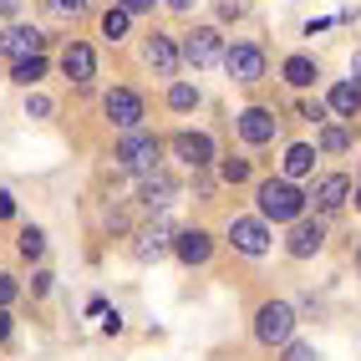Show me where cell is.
I'll list each match as a JSON object with an SVG mask.
<instances>
[{
  "instance_id": "cell-1",
  "label": "cell",
  "mask_w": 361,
  "mask_h": 361,
  "mask_svg": "<svg viewBox=\"0 0 361 361\" xmlns=\"http://www.w3.org/2000/svg\"><path fill=\"white\" fill-rule=\"evenodd\" d=\"M300 209H305V194H300L290 178H264V183H259V214H264V219L295 224Z\"/></svg>"
},
{
  "instance_id": "cell-2",
  "label": "cell",
  "mask_w": 361,
  "mask_h": 361,
  "mask_svg": "<svg viewBox=\"0 0 361 361\" xmlns=\"http://www.w3.org/2000/svg\"><path fill=\"white\" fill-rule=\"evenodd\" d=\"M290 331H295V310L285 305V300H264V305H259L255 336H259L264 346H285V341H290Z\"/></svg>"
},
{
  "instance_id": "cell-3",
  "label": "cell",
  "mask_w": 361,
  "mask_h": 361,
  "mask_svg": "<svg viewBox=\"0 0 361 361\" xmlns=\"http://www.w3.org/2000/svg\"><path fill=\"white\" fill-rule=\"evenodd\" d=\"M117 163L128 173H158V137L153 133H128L117 142Z\"/></svg>"
},
{
  "instance_id": "cell-4",
  "label": "cell",
  "mask_w": 361,
  "mask_h": 361,
  "mask_svg": "<svg viewBox=\"0 0 361 361\" xmlns=\"http://www.w3.org/2000/svg\"><path fill=\"white\" fill-rule=\"evenodd\" d=\"M102 107H107V117H112V128L137 133V123H142V97H137V92H128V87H112Z\"/></svg>"
},
{
  "instance_id": "cell-5",
  "label": "cell",
  "mask_w": 361,
  "mask_h": 361,
  "mask_svg": "<svg viewBox=\"0 0 361 361\" xmlns=\"http://www.w3.org/2000/svg\"><path fill=\"white\" fill-rule=\"evenodd\" d=\"M41 46H46V36H41L36 26H11V31H0V56H11V61L41 56Z\"/></svg>"
},
{
  "instance_id": "cell-6",
  "label": "cell",
  "mask_w": 361,
  "mask_h": 361,
  "mask_svg": "<svg viewBox=\"0 0 361 361\" xmlns=\"http://www.w3.org/2000/svg\"><path fill=\"white\" fill-rule=\"evenodd\" d=\"M219 56H224V46H219V31H214V26H199L194 36L183 41V61L188 66H214Z\"/></svg>"
},
{
  "instance_id": "cell-7",
  "label": "cell",
  "mask_w": 361,
  "mask_h": 361,
  "mask_svg": "<svg viewBox=\"0 0 361 361\" xmlns=\"http://www.w3.org/2000/svg\"><path fill=\"white\" fill-rule=\"evenodd\" d=\"M224 66H229L234 82H259L264 77V51H259V46H229Z\"/></svg>"
},
{
  "instance_id": "cell-8",
  "label": "cell",
  "mask_w": 361,
  "mask_h": 361,
  "mask_svg": "<svg viewBox=\"0 0 361 361\" xmlns=\"http://www.w3.org/2000/svg\"><path fill=\"white\" fill-rule=\"evenodd\" d=\"M229 245L245 250V255H264L270 250V229H264L259 219H234L229 224Z\"/></svg>"
},
{
  "instance_id": "cell-9",
  "label": "cell",
  "mask_w": 361,
  "mask_h": 361,
  "mask_svg": "<svg viewBox=\"0 0 361 361\" xmlns=\"http://www.w3.org/2000/svg\"><path fill=\"white\" fill-rule=\"evenodd\" d=\"M326 245V224L321 219H295V229H290V255L295 259H310Z\"/></svg>"
},
{
  "instance_id": "cell-10",
  "label": "cell",
  "mask_w": 361,
  "mask_h": 361,
  "mask_svg": "<svg viewBox=\"0 0 361 361\" xmlns=\"http://www.w3.org/2000/svg\"><path fill=\"white\" fill-rule=\"evenodd\" d=\"M239 137L255 142V148H259V142H270V137H275V112H264V107H245V112H239Z\"/></svg>"
},
{
  "instance_id": "cell-11",
  "label": "cell",
  "mask_w": 361,
  "mask_h": 361,
  "mask_svg": "<svg viewBox=\"0 0 361 361\" xmlns=\"http://www.w3.org/2000/svg\"><path fill=\"white\" fill-rule=\"evenodd\" d=\"M173 153H178L188 168H209V163H214V142H209L204 133H178V137H173Z\"/></svg>"
},
{
  "instance_id": "cell-12",
  "label": "cell",
  "mask_w": 361,
  "mask_h": 361,
  "mask_svg": "<svg viewBox=\"0 0 361 361\" xmlns=\"http://www.w3.org/2000/svg\"><path fill=\"white\" fill-rule=\"evenodd\" d=\"M173 255H178L183 264H204V259L214 255V239H209L204 229H183V234H173Z\"/></svg>"
},
{
  "instance_id": "cell-13",
  "label": "cell",
  "mask_w": 361,
  "mask_h": 361,
  "mask_svg": "<svg viewBox=\"0 0 361 361\" xmlns=\"http://www.w3.org/2000/svg\"><path fill=\"white\" fill-rule=\"evenodd\" d=\"M346 194H351L346 173H326V178L316 183V194H310V204H316L321 214H331V209H341V204H346Z\"/></svg>"
},
{
  "instance_id": "cell-14",
  "label": "cell",
  "mask_w": 361,
  "mask_h": 361,
  "mask_svg": "<svg viewBox=\"0 0 361 361\" xmlns=\"http://www.w3.org/2000/svg\"><path fill=\"white\" fill-rule=\"evenodd\" d=\"M61 71H66L71 82H92V71H97V56H92V46L71 41L66 51H61Z\"/></svg>"
},
{
  "instance_id": "cell-15",
  "label": "cell",
  "mask_w": 361,
  "mask_h": 361,
  "mask_svg": "<svg viewBox=\"0 0 361 361\" xmlns=\"http://www.w3.org/2000/svg\"><path fill=\"white\" fill-rule=\"evenodd\" d=\"M168 250H173V234H168V224H148V229L137 234V245H133V255H137L142 264L158 259V255H168Z\"/></svg>"
},
{
  "instance_id": "cell-16",
  "label": "cell",
  "mask_w": 361,
  "mask_h": 361,
  "mask_svg": "<svg viewBox=\"0 0 361 361\" xmlns=\"http://www.w3.org/2000/svg\"><path fill=\"white\" fill-rule=\"evenodd\" d=\"M178 56H183V51H178L168 36H153V41H148V66L158 71V77H173V71H178Z\"/></svg>"
},
{
  "instance_id": "cell-17",
  "label": "cell",
  "mask_w": 361,
  "mask_h": 361,
  "mask_svg": "<svg viewBox=\"0 0 361 361\" xmlns=\"http://www.w3.org/2000/svg\"><path fill=\"white\" fill-rule=\"evenodd\" d=\"M173 194H178V183L168 178V173H142V204H148V209L173 204Z\"/></svg>"
},
{
  "instance_id": "cell-18",
  "label": "cell",
  "mask_w": 361,
  "mask_h": 361,
  "mask_svg": "<svg viewBox=\"0 0 361 361\" xmlns=\"http://www.w3.org/2000/svg\"><path fill=\"white\" fill-rule=\"evenodd\" d=\"M310 168H316V148H305V142H295V148L285 153V178H305Z\"/></svg>"
},
{
  "instance_id": "cell-19",
  "label": "cell",
  "mask_w": 361,
  "mask_h": 361,
  "mask_svg": "<svg viewBox=\"0 0 361 361\" xmlns=\"http://www.w3.org/2000/svg\"><path fill=\"white\" fill-rule=\"evenodd\" d=\"M361 107V87L356 82H336L331 87V112H356Z\"/></svg>"
},
{
  "instance_id": "cell-20",
  "label": "cell",
  "mask_w": 361,
  "mask_h": 361,
  "mask_svg": "<svg viewBox=\"0 0 361 361\" xmlns=\"http://www.w3.org/2000/svg\"><path fill=\"white\" fill-rule=\"evenodd\" d=\"M285 82H290V87H310V82H316V61H310V56H290V61H285Z\"/></svg>"
},
{
  "instance_id": "cell-21",
  "label": "cell",
  "mask_w": 361,
  "mask_h": 361,
  "mask_svg": "<svg viewBox=\"0 0 361 361\" xmlns=\"http://www.w3.org/2000/svg\"><path fill=\"white\" fill-rule=\"evenodd\" d=\"M11 77H16L20 87L41 82V77H46V56H26V61H16V71H11Z\"/></svg>"
},
{
  "instance_id": "cell-22",
  "label": "cell",
  "mask_w": 361,
  "mask_h": 361,
  "mask_svg": "<svg viewBox=\"0 0 361 361\" xmlns=\"http://www.w3.org/2000/svg\"><path fill=\"white\" fill-rule=\"evenodd\" d=\"M168 107H178V112L199 107V87H188V82H173V87H168Z\"/></svg>"
},
{
  "instance_id": "cell-23",
  "label": "cell",
  "mask_w": 361,
  "mask_h": 361,
  "mask_svg": "<svg viewBox=\"0 0 361 361\" xmlns=\"http://www.w3.org/2000/svg\"><path fill=\"white\" fill-rule=\"evenodd\" d=\"M102 36H112V41H117V36H128V11H123V6L102 16Z\"/></svg>"
},
{
  "instance_id": "cell-24",
  "label": "cell",
  "mask_w": 361,
  "mask_h": 361,
  "mask_svg": "<svg viewBox=\"0 0 361 361\" xmlns=\"http://www.w3.org/2000/svg\"><path fill=\"white\" fill-rule=\"evenodd\" d=\"M41 250H46V234H41L36 224H31V229H20V255H26V259H36Z\"/></svg>"
},
{
  "instance_id": "cell-25",
  "label": "cell",
  "mask_w": 361,
  "mask_h": 361,
  "mask_svg": "<svg viewBox=\"0 0 361 361\" xmlns=\"http://www.w3.org/2000/svg\"><path fill=\"white\" fill-rule=\"evenodd\" d=\"M321 148H326V153H346V148H351L346 128H326V133H321Z\"/></svg>"
},
{
  "instance_id": "cell-26",
  "label": "cell",
  "mask_w": 361,
  "mask_h": 361,
  "mask_svg": "<svg viewBox=\"0 0 361 361\" xmlns=\"http://www.w3.org/2000/svg\"><path fill=\"white\" fill-rule=\"evenodd\" d=\"M219 173H224L229 183H245V178H250V163H245V158H229V163L219 168Z\"/></svg>"
},
{
  "instance_id": "cell-27",
  "label": "cell",
  "mask_w": 361,
  "mask_h": 361,
  "mask_svg": "<svg viewBox=\"0 0 361 361\" xmlns=\"http://www.w3.org/2000/svg\"><path fill=\"white\" fill-rule=\"evenodd\" d=\"M46 6H51L56 16H82V6H87V0H46Z\"/></svg>"
},
{
  "instance_id": "cell-28",
  "label": "cell",
  "mask_w": 361,
  "mask_h": 361,
  "mask_svg": "<svg viewBox=\"0 0 361 361\" xmlns=\"http://www.w3.org/2000/svg\"><path fill=\"white\" fill-rule=\"evenodd\" d=\"M11 300H16V280H11V275H0V310H6Z\"/></svg>"
},
{
  "instance_id": "cell-29",
  "label": "cell",
  "mask_w": 361,
  "mask_h": 361,
  "mask_svg": "<svg viewBox=\"0 0 361 361\" xmlns=\"http://www.w3.org/2000/svg\"><path fill=\"white\" fill-rule=\"evenodd\" d=\"M219 16L229 20V16H245V0H219Z\"/></svg>"
},
{
  "instance_id": "cell-30",
  "label": "cell",
  "mask_w": 361,
  "mask_h": 361,
  "mask_svg": "<svg viewBox=\"0 0 361 361\" xmlns=\"http://www.w3.org/2000/svg\"><path fill=\"white\" fill-rule=\"evenodd\" d=\"M300 117H310V123H321V117H326V107H321V102H300Z\"/></svg>"
},
{
  "instance_id": "cell-31",
  "label": "cell",
  "mask_w": 361,
  "mask_h": 361,
  "mask_svg": "<svg viewBox=\"0 0 361 361\" xmlns=\"http://www.w3.org/2000/svg\"><path fill=\"white\" fill-rule=\"evenodd\" d=\"M102 331L117 336V331H123V316H117V310H102Z\"/></svg>"
},
{
  "instance_id": "cell-32",
  "label": "cell",
  "mask_w": 361,
  "mask_h": 361,
  "mask_svg": "<svg viewBox=\"0 0 361 361\" xmlns=\"http://www.w3.org/2000/svg\"><path fill=\"white\" fill-rule=\"evenodd\" d=\"M285 361H316V346H290V356Z\"/></svg>"
},
{
  "instance_id": "cell-33",
  "label": "cell",
  "mask_w": 361,
  "mask_h": 361,
  "mask_svg": "<svg viewBox=\"0 0 361 361\" xmlns=\"http://www.w3.org/2000/svg\"><path fill=\"white\" fill-rule=\"evenodd\" d=\"M26 112H31V117H46V112H51V102H46V97H31Z\"/></svg>"
},
{
  "instance_id": "cell-34",
  "label": "cell",
  "mask_w": 361,
  "mask_h": 361,
  "mask_svg": "<svg viewBox=\"0 0 361 361\" xmlns=\"http://www.w3.org/2000/svg\"><path fill=\"white\" fill-rule=\"evenodd\" d=\"M117 6H123L128 16H137V11H148V6H153V0H117Z\"/></svg>"
},
{
  "instance_id": "cell-35",
  "label": "cell",
  "mask_w": 361,
  "mask_h": 361,
  "mask_svg": "<svg viewBox=\"0 0 361 361\" xmlns=\"http://www.w3.org/2000/svg\"><path fill=\"white\" fill-rule=\"evenodd\" d=\"M11 214H16V199L6 194V188H0V219H11Z\"/></svg>"
},
{
  "instance_id": "cell-36",
  "label": "cell",
  "mask_w": 361,
  "mask_h": 361,
  "mask_svg": "<svg viewBox=\"0 0 361 361\" xmlns=\"http://www.w3.org/2000/svg\"><path fill=\"white\" fill-rule=\"evenodd\" d=\"M11 336V310H0V341Z\"/></svg>"
},
{
  "instance_id": "cell-37",
  "label": "cell",
  "mask_w": 361,
  "mask_h": 361,
  "mask_svg": "<svg viewBox=\"0 0 361 361\" xmlns=\"http://www.w3.org/2000/svg\"><path fill=\"white\" fill-rule=\"evenodd\" d=\"M0 11H6V16H16V11H20V0H0Z\"/></svg>"
},
{
  "instance_id": "cell-38",
  "label": "cell",
  "mask_w": 361,
  "mask_h": 361,
  "mask_svg": "<svg viewBox=\"0 0 361 361\" xmlns=\"http://www.w3.org/2000/svg\"><path fill=\"white\" fill-rule=\"evenodd\" d=\"M168 6H173V11H194V0H168Z\"/></svg>"
},
{
  "instance_id": "cell-39",
  "label": "cell",
  "mask_w": 361,
  "mask_h": 361,
  "mask_svg": "<svg viewBox=\"0 0 361 361\" xmlns=\"http://www.w3.org/2000/svg\"><path fill=\"white\" fill-rule=\"evenodd\" d=\"M356 87H361V56H356Z\"/></svg>"
},
{
  "instance_id": "cell-40",
  "label": "cell",
  "mask_w": 361,
  "mask_h": 361,
  "mask_svg": "<svg viewBox=\"0 0 361 361\" xmlns=\"http://www.w3.org/2000/svg\"><path fill=\"white\" fill-rule=\"evenodd\" d=\"M356 209H361V188H356Z\"/></svg>"
},
{
  "instance_id": "cell-41",
  "label": "cell",
  "mask_w": 361,
  "mask_h": 361,
  "mask_svg": "<svg viewBox=\"0 0 361 361\" xmlns=\"http://www.w3.org/2000/svg\"><path fill=\"white\" fill-rule=\"evenodd\" d=\"M356 270H361V250H356Z\"/></svg>"
}]
</instances>
